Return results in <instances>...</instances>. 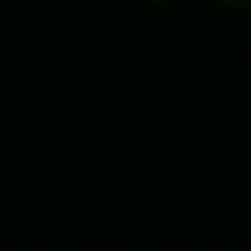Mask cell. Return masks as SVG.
Segmentation results:
<instances>
[{
    "instance_id": "cell-1",
    "label": "cell",
    "mask_w": 251,
    "mask_h": 251,
    "mask_svg": "<svg viewBox=\"0 0 251 251\" xmlns=\"http://www.w3.org/2000/svg\"><path fill=\"white\" fill-rule=\"evenodd\" d=\"M216 4H224V8H251V0H216Z\"/></svg>"
}]
</instances>
